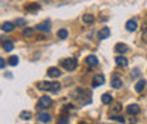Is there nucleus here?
Instances as JSON below:
<instances>
[{
  "label": "nucleus",
  "mask_w": 147,
  "mask_h": 124,
  "mask_svg": "<svg viewBox=\"0 0 147 124\" xmlns=\"http://www.w3.org/2000/svg\"><path fill=\"white\" fill-rule=\"evenodd\" d=\"M37 88L40 90H45V92H58L61 89V83L58 82H40L37 83Z\"/></svg>",
  "instance_id": "1"
},
{
  "label": "nucleus",
  "mask_w": 147,
  "mask_h": 124,
  "mask_svg": "<svg viewBox=\"0 0 147 124\" xmlns=\"http://www.w3.org/2000/svg\"><path fill=\"white\" fill-rule=\"evenodd\" d=\"M61 65H62V68L67 69V71H74V69H76L78 62H76L75 58H67V59H62V61H61Z\"/></svg>",
  "instance_id": "2"
},
{
  "label": "nucleus",
  "mask_w": 147,
  "mask_h": 124,
  "mask_svg": "<svg viewBox=\"0 0 147 124\" xmlns=\"http://www.w3.org/2000/svg\"><path fill=\"white\" fill-rule=\"evenodd\" d=\"M53 105V100L50 96H42L40 97V102H38V107L40 109H48V107Z\"/></svg>",
  "instance_id": "3"
},
{
  "label": "nucleus",
  "mask_w": 147,
  "mask_h": 124,
  "mask_svg": "<svg viewBox=\"0 0 147 124\" xmlns=\"http://www.w3.org/2000/svg\"><path fill=\"white\" fill-rule=\"evenodd\" d=\"M37 30L41 31V33H44V34H48L51 31V23H50V20H45L44 23L38 24L37 25Z\"/></svg>",
  "instance_id": "4"
},
{
  "label": "nucleus",
  "mask_w": 147,
  "mask_h": 124,
  "mask_svg": "<svg viewBox=\"0 0 147 124\" xmlns=\"http://www.w3.org/2000/svg\"><path fill=\"white\" fill-rule=\"evenodd\" d=\"M85 64H86L88 66H98L99 59H98L96 55H88V56L85 58Z\"/></svg>",
  "instance_id": "5"
},
{
  "label": "nucleus",
  "mask_w": 147,
  "mask_h": 124,
  "mask_svg": "<svg viewBox=\"0 0 147 124\" xmlns=\"http://www.w3.org/2000/svg\"><path fill=\"white\" fill-rule=\"evenodd\" d=\"M115 51L119 54H126L129 52L130 50H129V47L126 45V44H123V42H117L116 45H115Z\"/></svg>",
  "instance_id": "6"
},
{
  "label": "nucleus",
  "mask_w": 147,
  "mask_h": 124,
  "mask_svg": "<svg viewBox=\"0 0 147 124\" xmlns=\"http://www.w3.org/2000/svg\"><path fill=\"white\" fill-rule=\"evenodd\" d=\"M92 82H93V86H95V88L102 86V85L105 83V76H103L102 73H98V75L93 78V80H92Z\"/></svg>",
  "instance_id": "7"
},
{
  "label": "nucleus",
  "mask_w": 147,
  "mask_h": 124,
  "mask_svg": "<svg viewBox=\"0 0 147 124\" xmlns=\"http://www.w3.org/2000/svg\"><path fill=\"white\" fill-rule=\"evenodd\" d=\"M126 30L130 31V33H133V31H136L137 30V21L136 20H129L127 23H126Z\"/></svg>",
  "instance_id": "8"
},
{
  "label": "nucleus",
  "mask_w": 147,
  "mask_h": 124,
  "mask_svg": "<svg viewBox=\"0 0 147 124\" xmlns=\"http://www.w3.org/2000/svg\"><path fill=\"white\" fill-rule=\"evenodd\" d=\"M109 36H110V30L108 27H105V28H102V30L98 31V38L99 40H106Z\"/></svg>",
  "instance_id": "9"
},
{
  "label": "nucleus",
  "mask_w": 147,
  "mask_h": 124,
  "mask_svg": "<svg viewBox=\"0 0 147 124\" xmlns=\"http://www.w3.org/2000/svg\"><path fill=\"white\" fill-rule=\"evenodd\" d=\"M13 48H14V42H13L11 40H6V41L3 42V50H4L6 52L13 51Z\"/></svg>",
  "instance_id": "10"
},
{
  "label": "nucleus",
  "mask_w": 147,
  "mask_h": 124,
  "mask_svg": "<svg viewBox=\"0 0 147 124\" xmlns=\"http://www.w3.org/2000/svg\"><path fill=\"white\" fill-rule=\"evenodd\" d=\"M1 30H3V31H6V33L13 31V30H14V23H10V21L3 23V24H1Z\"/></svg>",
  "instance_id": "11"
},
{
  "label": "nucleus",
  "mask_w": 147,
  "mask_h": 124,
  "mask_svg": "<svg viewBox=\"0 0 147 124\" xmlns=\"http://www.w3.org/2000/svg\"><path fill=\"white\" fill-rule=\"evenodd\" d=\"M146 85H147L146 80H144V79H140V80L136 83V88H134L136 89V92H137V93H142V92L146 89Z\"/></svg>",
  "instance_id": "12"
},
{
  "label": "nucleus",
  "mask_w": 147,
  "mask_h": 124,
  "mask_svg": "<svg viewBox=\"0 0 147 124\" xmlns=\"http://www.w3.org/2000/svg\"><path fill=\"white\" fill-rule=\"evenodd\" d=\"M47 75H48L50 78H59V76H61V71H59L58 68H50V69L47 71Z\"/></svg>",
  "instance_id": "13"
},
{
  "label": "nucleus",
  "mask_w": 147,
  "mask_h": 124,
  "mask_svg": "<svg viewBox=\"0 0 147 124\" xmlns=\"http://www.w3.org/2000/svg\"><path fill=\"white\" fill-rule=\"evenodd\" d=\"M110 85H112V88L120 89V88H122V79H120V78H117V76H115V78H112Z\"/></svg>",
  "instance_id": "14"
},
{
  "label": "nucleus",
  "mask_w": 147,
  "mask_h": 124,
  "mask_svg": "<svg viewBox=\"0 0 147 124\" xmlns=\"http://www.w3.org/2000/svg\"><path fill=\"white\" fill-rule=\"evenodd\" d=\"M127 113L131 114V116H136V114L140 113V107L137 106V105H130V106L127 107Z\"/></svg>",
  "instance_id": "15"
},
{
  "label": "nucleus",
  "mask_w": 147,
  "mask_h": 124,
  "mask_svg": "<svg viewBox=\"0 0 147 124\" xmlns=\"http://www.w3.org/2000/svg\"><path fill=\"white\" fill-rule=\"evenodd\" d=\"M38 120H40L41 123H50V121H51V116H50L48 113H40V114H38Z\"/></svg>",
  "instance_id": "16"
},
{
  "label": "nucleus",
  "mask_w": 147,
  "mask_h": 124,
  "mask_svg": "<svg viewBox=\"0 0 147 124\" xmlns=\"http://www.w3.org/2000/svg\"><path fill=\"white\" fill-rule=\"evenodd\" d=\"M112 100H113V97H112L110 93H103V95H102V103H103V105H110Z\"/></svg>",
  "instance_id": "17"
},
{
  "label": "nucleus",
  "mask_w": 147,
  "mask_h": 124,
  "mask_svg": "<svg viewBox=\"0 0 147 124\" xmlns=\"http://www.w3.org/2000/svg\"><path fill=\"white\" fill-rule=\"evenodd\" d=\"M116 64H117L119 66H127V59H126L125 56L119 55V56H116Z\"/></svg>",
  "instance_id": "18"
},
{
  "label": "nucleus",
  "mask_w": 147,
  "mask_h": 124,
  "mask_svg": "<svg viewBox=\"0 0 147 124\" xmlns=\"http://www.w3.org/2000/svg\"><path fill=\"white\" fill-rule=\"evenodd\" d=\"M82 21H84V24H93L95 23V17L92 14H85L82 17Z\"/></svg>",
  "instance_id": "19"
},
{
  "label": "nucleus",
  "mask_w": 147,
  "mask_h": 124,
  "mask_svg": "<svg viewBox=\"0 0 147 124\" xmlns=\"http://www.w3.org/2000/svg\"><path fill=\"white\" fill-rule=\"evenodd\" d=\"M26 10H27V11H37V10H40V4H37V3L27 4V6H26Z\"/></svg>",
  "instance_id": "20"
},
{
  "label": "nucleus",
  "mask_w": 147,
  "mask_h": 124,
  "mask_svg": "<svg viewBox=\"0 0 147 124\" xmlns=\"http://www.w3.org/2000/svg\"><path fill=\"white\" fill-rule=\"evenodd\" d=\"M20 119H21V120H30V119H31V113L27 111V110H24V111L20 113Z\"/></svg>",
  "instance_id": "21"
},
{
  "label": "nucleus",
  "mask_w": 147,
  "mask_h": 124,
  "mask_svg": "<svg viewBox=\"0 0 147 124\" xmlns=\"http://www.w3.org/2000/svg\"><path fill=\"white\" fill-rule=\"evenodd\" d=\"M7 62L11 65V66H16L18 64V56H16V55H13V56H10L9 59H7Z\"/></svg>",
  "instance_id": "22"
},
{
  "label": "nucleus",
  "mask_w": 147,
  "mask_h": 124,
  "mask_svg": "<svg viewBox=\"0 0 147 124\" xmlns=\"http://www.w3.org/2000/svg\"><path fill=\"white\" fill-rule=\"evenodd\" d=\"M122 110V105L120 103H117V105H115V106L110 109V114H115V113H119Z\"/></svg>",
  "instance_id": "23"
},
{
  "label": "nucleus",
  "mask_w": 147,
  "mask_h": 124,
  "mask_svg": "<svg viewBox=\"0 0 147 124\" xmlns=\"http://www.w3.org/2000/svg\"><path fill=\"white\" fill-rule=\"evenodd\" d=\"M58 37H59L61 40H65V38L68 37V31H67L65 28H62V30H59V31H58Z\"/></svg>",
  "instance_id": "24"
},
{
  "label": "nucleus",
  "mask_w": 147,
  "mask_h": 124,
  "mask_svg": "<svg viewBox=\"0 0 147 124\" xmlns=\"http://www.w3.org/2000/svg\"><path fill=\"white\" fill-rule=\"evenodd\" d=\"M110 120H113V121H119V123H125V119L120 117V116H113V114H112Z\"/></svg>",
  "instance_id": "25"
},
{
  "label": "nucleus",
  "mask_w": 147,
  "mask_h": 124,
  "mask_svg": "<svg viewBox=\"0 0 147 124\" xmlns=\"http://www.w3.org/2000/svg\"><path fill=\"white\" fill-rule=\"evenodd\" d=\"M23 36L26 37V38H27V37H31L33 36V28H26L24 33H23Z\"/></svg>",
  "instance_id": "26"
},
{
  "label": "nucleus",
  "mask_w": 147,
  "mask_h": 124,
  "mask_svg": "<svg viewBox=\"0 0 147 124\" xmlns=\"http://www.w3.org/2000/svg\"><path fill=\"white\" fill-rule=\"evenodd\" d=\"M16 24H17V25H26V24H27V21H26V20H23V18H17V20H16Z\"/></svg>",
  "instance_id": "27"
},
{
  "label": "nucleus",
  "mask_w": 147,
  "mask_h": 124,
  "mask_svg": "<svg viewBox=\"0 0 147 124\" xmlns=\"http://www.w3.org/2000/svg\"><path fill=\"white\" fill-rule=\"evenodd\" d=\"M4 65H6V61H4L3 58H0V69H3V68H4Z\"/></svg>",
  "instance_id": "28"
},
{
  "label": "nucleus",
  "mask_w": 147,
  "mask_h": 124,
  "mask_svg": "<svg viewBox=\"0 0 147 124\" xmlns=\"http://www.w3.org/2000/svg\"><path fill=\"white\" fill-rule=\"evenodd\" d=\"M136 76H139V69H137V68L133 69V78H136Z\"/></svg>",
  "instance_id": "29"
},
{
  "label": "nucleus",
  "mask_w": 147,
  "mask_h": 124,
  "mask_svg": "<svg viewBox=\"0 0 147 124\" xmlns=\"http://www.w3.org/2000/svg\"><path fill=\"white\" fill-rule=\"evenodd\" d=\"M142 40H143L144 42H147V31H144V33H143V36H142Z\"/></svg>",
  "instance_id": "30"
},
{
  "label": "nucleus",
  "mask_w": 147,
  "mask_h": 124,
  "mask_svg": "<svg viewBox=\"0 0 147 124\" xmlns=\"http://www.w3.org/2000/svg\"><path fill=\"white\" fill-rule=\"evenodd\" d=\"M4 76H7V78H11V73H10V72H7V73H4Z\"/></svg>",
  "instance_id": "31"
}]
</instances>
